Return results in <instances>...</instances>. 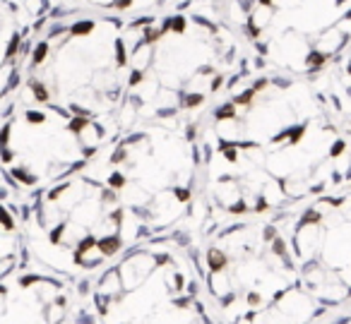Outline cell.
I'll list each match as a JSON object with an SVG mask.
<instances>
[{"label": "cell", "instance_id": "cell-1", "mask_svg": "<svg viewBox=\"0 0 351 324\" xmlns=\"http://www.w3.org/2000/svg\"><path fill=\"white\" fill-rule=\"evenodd\" d=\"M351 118L308 77L263 70L202 118L212 219L291 212L351 185Z\"/></svg>", "mask_w": 351, "mask_h": 324}, {"label": "cell", "instance_id": "cell-2", "mask_svg": "<svg viewBox=\"0 0 351 324\" xmlns=\"http://www.w3.org/2000/svg\"><path fill=\"white\" fill-rule=\"evenodd\" d=\"M255 73L253 53L217 0H173L130 17V77L118 130L202 121Z\"/></svg>", "mask_w": 351, "mask_h": 324}, {"label": "cell", "instance_id": "cell-3", "mask_svg": "<svg viewBox=\"0 0 351 324\" xmlns=\"http://www.w3.org/2000/svg\"><path fill=\"white\" fill-rule=\"evenodd\" d=\"M191 242L219 324H315L327 314L303 284L284 214L212 221Z\"/></svg>", "mask_w": 351, "mask_h": 324}, {"label": "cell", "instance_id": "cell-4", "mask_svg": "<svg viewBox=\"0 0 351 324\" xmlns=\"http://www.w3.org/2000/svg\"><path fill=\"white\" fill-rule=\"evenodd\" d=\"M87 171L118 195L145 240L161 236L195 240L205 226L202 121L123 127Z\"/></svg>", "mask_w": 351, "mask_h": 324}, {"label": "cell", "instance_id": "cell-5", "mask_svg": "<svg viewBox=\"0 0 351 324\" xmlns=\"http://www.w3.org/2000/svg\"><path fill=\"white\" fill-rule=\"evenodd\" d=\"M128 77L130 17L77 8L39 34L15 97L118 127Z\"/></svg>", "mask_w": 351, "mask_h": 324}, {"label": "cell", "instance_id": "cell-6", "mask_svg": "<svg viewBox=\"0 0 351 324\" xmlns=\"http://www.w3.org/2000/svg\"><path fill=\"white\" fill-rule=\"evenodd\" d=\"M29 257L87 281L145 240L118 195L92 171H80L22 199Z\"/></svg>", "mask_w": 351, "mask_h": 324}, {"label": "cell", "instance_id": "cell-7", "mask_svg": "<svg viewBox=\"0 0 351 324\" xmlns=\"http://www.w3.org/2000/svg\"><path fill=\"white\" fill-rule=\"evenodd\" d=\"M84 300L99 324H219L183 236L132 245L84 281Z\"/></svg>", "mask_w": 351, "mask_h": 324}, {"label": "cell", "instance_id": "cell-8", "mask_svg": "<svg viewBox=\"0 0 351 324\" xmlns=\"http://www.w3.org/2000/svg\"><path fill=\"white\" fill-rule=\"evenodd\" d=\"M116 132L113 123L12 97L0 111V178L25 199L87 171Z\"/></svg>", "mask_w": 351, "mask_h": 324}, {"label": "cell", "instance_id": "cell-9", "mask_svg": "<svg viewBox=\"0 0 351 324\" xmlns=\"http://www.w3.org/2000/svg\"><path fill=\"white\" fill-rule=\"evenodd\" d=\"M289 245L311 295L330 312L351 303V188L284 212Z\"/></svg>", "mask_w": 351, "mask_h": 324}, {"label": "cell", "instance_id": "cell-10", "mask_svg": "<svg viewBox=\"0 0 351 324\" xmlns=\"http://www.w3.org/2000/svg\"><path fill=\"white\" fill-rule=\"evenodd\" d=\"M84 300V281L27 260L0 281V324H70Z\"/></svg>", "mask_w": 351, "mask_h": 324}, {"label": "cell", "instance_id": "cell-11", "mask_svg": "<svg viewBox=\"0 0 351 324\" xmlns=\"http://www.w3.org/2000/svg\"><path fill=\"white\" fill-rule=\"evenodd\" d=\"M29 260L22 197L0 178V281Z\"/></svg>", "mask_w": 351, "mask_h": 324}, {"label": "cell", "instance_id": "cell-12", "mask_svg": "<svg viewBox=\"0 0 351 324\" xmlns=\"http://www.w3.org/2000/svg\"><path fill=\"white\" fill-rule=\"evenodd\" d=\"M80 5L97 12H108L118 17H140L149 15L154 10H161L173 0H77Z\"/></svg>", "mask_w": 351, "mask_h": 324}, {"label": "cell", "instance_id": "cell-13", "mask_svg": "<svg viewBox=\"0 0 351 324\" xmlns=\"http://www.w3.org/2000/svg\"><path fill=\"white\" fill-rule=\"evenodd\" d=\"M70 324H99L97 319H94V314L89 312L87 300H82V305H80V310L75 312V317L70 319Z\"/></svg>", "mask_w": 351, "mask_h": 324}, {"label": "cell", "instance_id": "cell-14", "mask_svg": "<svg viewBox=\"0 0 351 324\" xmlns=\"http://www.w3.org/2000/svg\"><path fill=\"white\" fill-rule=\"evenodd\" d=\"M330 324H351V312L349 314H341V317H337V319H332Z\"/></svg>", "mask_w": 351, "mask_h": 324}, {"label": "cell", "instance_id": "cell-15", "mask_svg": "<svg viewBox=\"0 0 351 324\" xmlns=\"http://www.w3.org/2000/svg\"><path fill=\"white\" fill-rule=\"evenodd\" d=\"M349 63H351V44H349Z\"/></svg>", "mask_w": 351, "mask_h": 324}]
</instances>
